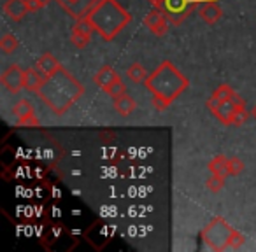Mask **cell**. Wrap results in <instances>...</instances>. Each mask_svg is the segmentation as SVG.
Returning <instances> with one entry per match:
<instances>
[{"mask_svg":"<svg viewBox=\"0 0 256 252\" xmlns=\"http://www.w3.org/2000/svg\"><path fill=\"white\" fill-rule=\"evenodd\" d=\"M82 93L84 88L64 67L44 79V84L39 89V96L56 116H64L81 98Z\"/></svg>","mask_w":256,"mask_h":252,"instance_id":"obj_1","label":"cell"},{"mask_svg":"<svg viewBox=\"0 0 256 252\" xmlns=\"http://www.w3.org/2000/svg\"><path fill=\"white\" fill-rule=\"evenodd\" d=\"M146 88L151 91V95L160 98L167 105H170L182 91L190 86V81L186 75H182L174 63L168 60L162 61L154 72H151L148 81L144 82Z\"/></svg>","mask_w":256,"mask_h":252,"instance_id":"obj_2","label":"cell"},{"mask_svg":"<svg viewBox=\"0 0 256 252\" xmlns=\"http://www.w3.org/2000/svg\"><path fill=\"white\" fill-rule=\"evenodd\" d=\"M88 18L104 40H112L132 21V14L124 11L116 0H96V4L90 9Z\"/></svg>","mask_w":256,"mask_h":252,"instance_id":"obj_3","label":"cell"},{"mask_svg":"<svg viewBox=\"0 0 256 252\" xmlns=\"http://www.w3.org/2000/svg\"><path fill=\"white\" fill-rule=\"evenodd\" d=\"M234 228L221 217H216L209 226L204 228L202 231V240L206 242V245L212 251H224L226 247H230L232 237H234Z\"/></svg>","mask_w":256,"mask_h":252,"instance_id":"obj_4","label":"cell"},{"mask_svg":"<svg viewBox=\"0 0 256 252\" xmlns=\"http://www.w3.org/2000/svg\"><path fill=\"white\" fill-rule=\"evenodd\" d=\"M200 2H207V0H164L162 11L167 14L168 21L179 25L195 11Z\"/></svg>","mask_w":256,"mask_h":252,"instance_id":"obj_5","label":"cell"},{"mask_svg":"<svg viewBox=\"0 0 256 252\" xmlns=\"http://www.w3.org/2000/svg\"><path fill=\"white\" fill-rule=\"evenodd\" d=\"M206 105L223 124H232L237 109H240V107L235 105L232 100H218L216 96H210Z\"/></svg>","mask_w":256,"mask_h":252,"instance_id":"obj_6","label":"cell"},{"mask_svg":"<svg viewBox=\"0 0 256 252\" xmlns=\"http://www.w3.org/2000/svg\"><path fill=\"white\" fill-rule=\"evenodd\" d=\"M0 82L9 93H20L25 88V70L20 65H11L0 75Z\"/></svg>","mask_w":256,"mask_h":252,"instance_id":"obj_7","label":"cell"},{"mask_svg":"<svg viewBox=\"0 0 256 252\" xmlns=\"http://www.w3.org/2000/svg\"><path fill=\"white\" fill-rule=\"evenodd\" d=\"M84 238L88 244H92L93 247L98 251V249H104L110 240V228L109 224L102 223V221H96L92 226L86 230Z\"/></svg>","mask_w":256,"mask_h":252,"instance_id":"obj_8","label":"cell"},{"mask_svg":"<svg viewBox=\"0 0 256 252\" xmlns=\"http://www.w3.org/2000/svg\"><path fill=\"white\" fill-rule=\"evenodd\" d=\"M144 25L150 28V32L156 37H164L168 30V18L162 9L154 7L153 11L148 12V16L144 18Z\"/></svg>","mask_w":256,"mask_h":252,"instance_id":"obj_9","label":"cell"},{"mask_svg":"<svg viewBox=\"0 0 256 252\" xmlns=\"http://www.w3.org/2000/svg\"><path fill=\"white\" fill-rule=\"evenodd\" d=\"M12 114H14L18 126H37L39 124V121L36 117V110H34L32 103L28 100H20L12 107Z\"/></svg>","mask_w":256,"mask_h":252,"instance_id":"obj_10","label":"cell"},{"mask_svg":"<svg viewBox=\"0 0 256 252\" xmlns=\"http://www.w3.org/2000/svg\"><path fill=\"white\" fill-rule=\"evenodd\" d=\"M4 12L9 16V19L18 23V21H22L30 11H28L26 0H8L4 4Z\"/></svg>","mask_w":256,"mask_h":252,"instance_id":"obj_11","label":"cell"},{"mask_svg":"<svg viewBox=\"0 0 256 252\" xmlns=\"http://www.w3.org/2000/svg\"><path fill=\"white\" fill-rule=\"evenodd\" d=\"M198 16L207 23V25H214V23H218L221 19L223 11H221V7L218 5L216 0H207L206 4L198 9Z\"/></svg>","mask_w":256,"mask_h":252,"instance_id":"obj_12","label":"cell"},{"mask_svg":"<svg viewBox=\"0 0 256 252\" xmlns=\"http://www.w3.org/2000/svg\"><path fill=\"white\" fill-rule=\"evenodd\" d=\"M60 67H62V65L58 63V60L51 53L40 54V56L37 58V61H36V68L40 72V74H42L44 79L50 77V75H53Z\"/></svg>","mask_w":256,"mask_h":252,"instance_id":"obj_13","label":"cell"},{"mask_svg":"<svg viewBox=\"0 0 256 252\" xmlns=\"http://www.w3.org/2000/svg\"><path fill=\"white\" fill-rule=\"evenodd\" d=\"M118 79H120L118 72L114 70L112 67H109V65H104V67L93 75V82H95L100 89H106L107 86H110L114 81H118Z\"/></svg>","mask_w":256,"mask_h":252,"instance_id":"obj_14","label":"cell"},{"mask_svg":"<svg viewBox=\"0 0 256 252\" xmlns=\"http://www.w3.org/2000/svg\"><path fill=\"white\" fill-rule=\"evenodd\" d=\"M112 105H114V110H116L120 116H123V117H128L130 114L136 110V100L132 98V96L128 95V93H124V95H121V96H118V98H114V102H112Z\"/></svg>","mask_w":256,"mask_h":252,"instance_id":"obj_15","label":"cell"},{"mask_svg":"<svg viewBox=\"0 0 256 252\" xmlns=\"http://www.w3.org/2000/svg\"><path fill=\"white\" fill-rule=\"evenodd\" d=\"M44 84V77L36 67L32 68H26L25 70V89L32 93H39L40 86Z\"/></svg>","mask_w":256,"mask_h":252,"instance_id":"obj_16","label":"cell"},{"mask_svg":"<svg viewBox=\"0 0 256 252\" xmlns=\"http://www.w3.org/2000/svg\"><path fill=\"white\" fill-rule=\"evenodd\" d=\"M209 170L212 175H220V177H228V158L216 156L209 163Z\"/></svg>","mask_w":256,"mask_h":252,"instance_id":"obj_17","label":"cell"},{"mask_svg":"<svg viewBox=\"0 0 256 252\" xmlns=\"http://www.w3.org/2000/svg\"><path fill=\"white\" fill-rule=\"evenodd\" d=\"M126 75H128L130 79H132L134 82H137V84H139V82H146V81H148V77H150V74H148L146 68H144L140 63H137V61H136V63L130 65V67H128Z\"/></svg>","mask_w":256,"mask_h":252,"instance_id":"obj_18","label":"cell"},{"mask_svg":"<svg viewBox=\"0 0 256 252\" xmlns=\"http://www.w3.org/2000/svg\"><path fill=\"white\" fill-rule=\"evenodd\" d=\"M18 47V39L11 33H4V35L0 37V49L2 53H12V51Z\"/></svg>","mask_w":256,"mask_h":252,"instance_id":"obj_19","label":"cell"},{"mask_svg":"<svg viewBox=\"0 0 256 252\" xmlns=\"http://www.w3.org/2000/svg\"><path fill=\"white\" fill-rule=\"evenodd\" d=\"M244 161L238 160V158L232 156L228 158V175H232V177H237L238 174H242L244 172Z\"/></svg>","mask_w":256,"mask_h":252,"instance_id":"obj_20","label":"cell"},{"mask_svg":"<svg viewBox=\"0 0 256 252\" xmlns=\"http://www.w3.org/2000/svg\"><path fill=\"white\" fill-rule=\"evenodd\" d=\"M104 91H106L109 96H112V100H114V98H118V96L124 95V93H126V88H124V84L121 82V79H118V81H114L110 86H107Z\"/></svg>","mask_w":256,"mask_h":252,"instance_id":"obj_21","label":"cell"},{"mask_svg":"<svg viewBox=\"0 0 256 252\" xmlns=\"http://www.w3.org/2000/svg\"><path fill=\"white\" fill-rule=\"evenodd\" d=\"M90 39H92V37L84 35V33H81V32H76V30H72V33H70V42L74 44L76 47H79V49L88 46Z\"/></svg>","mask_w":256,"mask_h":252,"instance_id":"obj_22","label":"cell"},{"mask_svg":"<svg viewBox=\"0 0 256 252\" xmlns=\"http://www.w3.org/2000/svg\"><path fill=\"white\" fill-rule=\"evenodd\" d=\"M234 95H235V91H234V89H232L228 84H221V86H218V89L212 93V96H216L218 100H230Z\"/></svg>","mask_w":256,"mask_h":252,"instance_id":"obj_23","label":"cell"},{"mask_svg":"<svg viewBox=\"0 0 256 252\" xmlns=\"http://www.w3.org/2000/svg\"><path fill=\"white\" fill-rule=\"evenodd\" d=\"M223 184H224V177H220V175L210 174V179L207 181V189H209V191H212V193H218V191H221Z\"/></svg>","mask_w":256,"mask_h":252,"instance_id":"obj_24","label":"cell"},{"mask_svg":"<svg viewBox=\"0 0 256 252\" xmlns=\"http://www.w3.org/2000/svg\"><path fill=\"white\" fill-rule=\"evenodd\" d=\"M248 117H249V112L246 110V107H240V109H237V112H235L232 124H234V126H240V124H244L246 121H248Z\"/></svg>","mask_w":256,"mask_h":252,"instance_id":"obj_25","label":"cell"},{"mask_svg":"<svg viewBox=\"0 0 256 252\" xmlns=\"http://www.w3.org/2000/svg\"><path fill=\"white\" fill-rule=\"evenodd\" d=\"M26 4H28V11H39L40 7H44L46 4V0H26Z\"/></svg>","mask_w":256,"mask_h":252,"instance_id":"obj_26","label":"cell"},{"mask_svg":"<svg viewBox=\"0 0 256 252\" xmlns=\"http://www.w3.org/2000/svg\"><path fill=\"white\" fill-rule=\"evenodd\" d=\"M153 7H158V9H162V4H164V0H148Z\"/></svg>","mask_w":256,"mask_h":252,"instance_id":"obj_27","label":"cell"},{"mask_svg":"<svg viewBox=\"0 0 256 252\" xmlns=\"http://www.w3.org/2000/svg\"><path fill=\"white\" fill-rule=\"evenodd\" d=\"M252 116H254V119H256V107L252 109Z\"/></svg>","mask_w":256,"mask_h":252,"instance_id":"obj_28","label":"cell"},{"mask_svg":"<svg viewBox=\"0 0 256 252\" xmlns=\"http://www.w3.org/2000/svg\"><path fill=\"white\" fill-rule=\"evenodd\" d=\"M93 2H96V0H93Z\"/></svg>","mask_w":256,"mask_h":252,"instance_id":"obj_29","label":"cell"}]
</instances>
